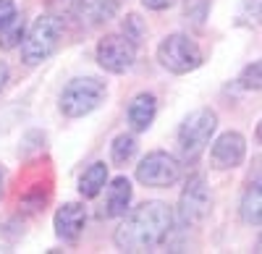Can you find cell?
Returning <instances> with one entry per match:
<instances>
[{"instance_id":"cell-1","label":"cell","mask_w":262,"mask_h":254,"mask_svg":"<svg viewBox=\"0 0 262 254\" xmlns=\"http://www.w3.org/2000/svg\"><path fill=\"white\" fill-rule=\"evenodd\" d=\"M173 213L165 202H144L116 230V246L121 251H149L165 241Z\"/></svg>"},{"instance_id":"cell-2","label":"cell","mask_w":262,"mask_h":254,"mask_svg":"<svg viewBox=\"0 0 262 254\" xmlns=\"http://www.w3.org/2000/svg\"><path fill=\"white\" fill-rule=\"evenodd\" d=\"M60 37H63V21L58 16L45 13L34 18L32 29L21 42V60L27 66H39L42 60H48L55 53V48L60 45Z\"/></svg>"},{"instance_id":"cell-3","label":"cell","mask_w":262,"mask_h":254,"mask_svg":"<svg viewBox=\"0 0 262 254\" xmlns=\"http://www.w3.org/2000/svg\"><path fill=\"white\" fill-rule=\"evenodd\" d=\"M105 81L95 76H79L71 79L60 92V113L69 118H84L97 110L105 100Z\"/></svg>"},{"instance_id":"cell-4","label":"cell","mask_w":262,"mask_h":254,"mask_svg":"<svg viewBox=\"0 0 262 254\" xmlns=\"http://www.w3.org/2000/svg\"><path fill=\"white\" fill-rule=\"evenodd\" d=\"M215 126H217V116L210 108H200L191 116H186V121L179 129V150L184 163H194L207 150V144L215 134Z\"/></svg>"},{"instance_id":"cell-5","label":"cell","mask_w":262,"mask_h":254,"mask_svg":"<svg viewBox=\"0 0 262 254\" xmlns=\"http://www.w3.org/2000/svg\"><path fill=\"white\" fill-rule=\"evenodd\" d=\"M158 60L165 71L181 76L202 66V50L186 34H168L158 45Z\"/></svg>"},{"instance_id":"cell-6","label":"cell","mask_w":262,"mask_h":254,"mask_svg":"<svg viewBox=\"0 0 262 254\" xmlns=\"http://www.w3.org/2000/svg\"><path fill=\"white\" fill-rule=\"evenodd\" d=\"M181 178V160L170 152H149L137 165V181L152 189H168Z\"/></svg>"},{"instance_id":"cell-7","label":"cell","mask_w":262,"mask_h":254,"mask_svg":"<svg viewBox=\"0 0 262 254\" xmlns=\"http://www.w3.org/2000/svg\"><path fill=\"white\" fill-rule=\"evenodd\" d=\"M137 60V42L126 34H107L97 42V63L111 74H126Z\"/></svg>"},{"instance_id":"cell-8","label":"cell","mask_w":262,"mask_h":254,"mask_svg":"<svg viewBox=\"0 0 262 254\" xmlns=\"http://www.w3.org/2000/svg\"><path fill=\"white\" fill-rule=\"evenodd\" d=\"M210 207H212V197H210L205 178L191 176L181 192V199H179V220L184 225H200L210 215Z\"/></svg>"},{"instance_id":"cell-9","label":"cell","mask_w":262,"mask_h":254,"mask_svg":"<svg viewBox=\"0 0 262 254\" xmlns=\"http://www.w3.org/2000/svg\"><path fill=\"white\" fill-rule=\"evenodd\" d=\"M244 155H247L244 136L238 131H226V134H221L215 139L210 160H212L215 171H228V168H238V165H242Z\"/></svg>"},{"instance_id":"cell-10","label":"cell","mask_w":262,"mask_h":254,"mask_svg":"<svg viewBox=\"0 0 262 254\" xmlns=\"http://www.w3.org/2000/svg\"><path fill=\"white\" fill-rule=\"evenodd\" d=\"M84 225H86V213H84L81 204L69 202V204L58 207V213H55V234L63 241H76L81 236Z\"/></svg>"},{"instance_id":"cell-11","label":"cell","mask_w":262,"mask_h":254,"mask_svg":"<svg viewBox=\"0 0 262 254\" xmlns=\"http://www.w3.org/2000/svg\"><path fill=\"white\" fill-rule=\"evenodd\" d=\"M242 220L249 225H262V163L254 176H249L244 197H242Z\"/></svg>"},{"instance_id":"cell-12","label":"cell","mask_w":262,"mask_h":254,"mask_svg":"<svg viewBox=\"0 0 262 254\" xmlns=\"http://www.w3.org/2000/svg\"><path fill=\"white\" fill-rule=\"evenodd\" d=\"M155 113H158V100L155 95L149 92H142L137 95L134 100L128 102V123L134 131H147L152 121H155Z\"/></svg>"},{"instance_id":"cell-13","label":"cell","mask_w":262,"mask_h":254,"mask_svg":"<svg viewBox=\"0 0 262 254\" xmlns=\"http://www.w3.org/2000/svg\"><path fill=\"white\" fill-rule=\"evenodd\" d=\"M131 181L126 176H118L111 181V186H107V204H105V215L107 218H121L126 215V210L131 204Z\"/></svg>"},{"instance_id":"cell-14","label":"cell","mask_w":262,"mask_h":254,"mask_svg":"<svg viewBox=\"0 0 262 254\" xmlns=\"http://www.w3.org/2000/svg\"><path fill=\"white\" fill-rule=\"evenodd\" d=\"M107 181V165L105 163H92L90 168L84 171V176L79 178V194L84 199H95Z\"/></svg>"},{"instance_id":"cell-15","label":"cell","mask_w":262,"mask_h":254,"mask_svg":"<svg viewBox=\"0 0 262 254\" xmlns=\"http://www.w3.org/2000/svg\"><path fill=\"white\" fill-rule=\"evenodd\" d=\"M81 21L90 18V24H102V21L111 18L113 13V3H107V0H81Z\"/></svg>"},{"instance_id":"cell-16","label":"cell","mask_w":262,"mask_h":254,"mask_svg":"<svg viewBox=\"0 0 262 254\" xmlns=\"http://www.w3.org/2000/svg\"><path fill=\"white\" fill-rule=\"evenodd\" d=\"M137 155V139L131 136V134H121V136H116L113 139V144H111V157H113V163H128L131 157Z\"/></svg>"},{"instance_id":"cell-17","label":"cell","mask_w":262,"mask_h":254,"mask_svg":"<svg viewBox=\"0 0 262 254\" xmlns=\"http://www.w3.org/2000/svg\"><path fill=\"white\" fill-rule=\"evenodd\" d=\"M24 42V18H13L11 24L0 32V48L3 50H11V48H16V45H21Z\"/></svg>"},{"instance_id":"cell-18","label":"cell","mask_w":262,"mask_h":254,"mask_svg":"<svg viewBox=\"0 0 262 254\" xmlns=\"http://www.w3.org/2000/svg\"><path fill=\"white\" fill-rule=\"evenodd\" d=\"M238 24L244 27L262 24V0H244L242 8H238Z\"/></svg>"},{"instance_id":"cell-19","label":"cell","mask_w":262,"mask_h":254,"mask_svg":"<svg viewBox=\"0 0 262 254\" xmlns=\"http://www.w3.org/2000/svg\"><path fill=\"white\" fill-rule=\"evenodd\" d=\"M238 84L244 89H262V58L244 66V71L238 74Z\"/></svg>"},{"instance_id":"cell-20","label":"cell","mask_w":262,"mask_h":254,"mask_svg":"<svg viewBox=\"0 0 262 254\" xmlns=\"http://www.w3.org/2000/svg\"><path fill=\"white\" fill-rule=\"evenodd\" d=\"M16 18V3L13 0H0V32Z\"/></svg>"},{"instance_id":"cell-21","label":"cell","mask_w":262,"mask_h":254,"mask_svg":"<svg viewBox=\"0 0 262 254\" xmlns=\"http://www.w3.org/2000/svg\"><path fill=\"white\" fill-rule=\"evenodd\" d=\"M123 34H126L131 42H139V37H142V21H139V16H128V18H126Z\"/></svg>"},{"instance_id":"cell-22","label":"cell","mask_w":262,"mask_h":254,"mask_svg":"<svg viewBox=\"0 0 262 254\" xmlns=\"http://www.w3.org/2000/svg\"><path fill=\"white\" fill-rule=\"evenodd\" d=\"M142 3L149 8V11H168L176 0H142Z\"/></svg>"},{"instance_id":"cell-23","label":"cell","mask_w":262,"mask_h":254,"mask_svg":"<svg viewBox=\"0 0 262 254\" xmlns=\"http://www.w3.org/2000/svg\"><path fill=\"white\" fill-rule=\"evenodd\" d=\"M6 81H8V66H6L3 60H0V89L6 87Z\"/></svg>"},{"instance_id":"cell-24","label":"cell","mask_w":262,"mask_h":254,"mask_svg":"<svg viewBox=\"0 0 262 254\" xmlns=\"http://www.w3.org/2000/svg\"><path fill=\"white\" fill-rule=\"evenodd\" d=\"M254 139H257V142L262 144V121L257 123V131H254Z\"/></svg>"},{"instance_id":"cell-25","label":"cell","mask_w":262,"mask_h":254,"mask_svg":"<svg viewBox=\"0 0 262 254\" xmlns=\"http://www.w3.org/2000/svg\"><path fill=\"white\" fill-rule=\"evenodd\" d=\"M0 197H3V168H0Z\"/></svg>"},{"instance_id":"cell-26","label":"cell","mask_w":262,"mask_h":254,"mask_svg":"<svg viewBox=\"0 0 262 254\" xmlns=\"http://www.w3.org/2000/svg\"><path fill=\"white\" fill-rule=\"evenodd\" d=\"M257 251L262 254V236H259V241H257Z\"/></svg>"}]
</instances>
